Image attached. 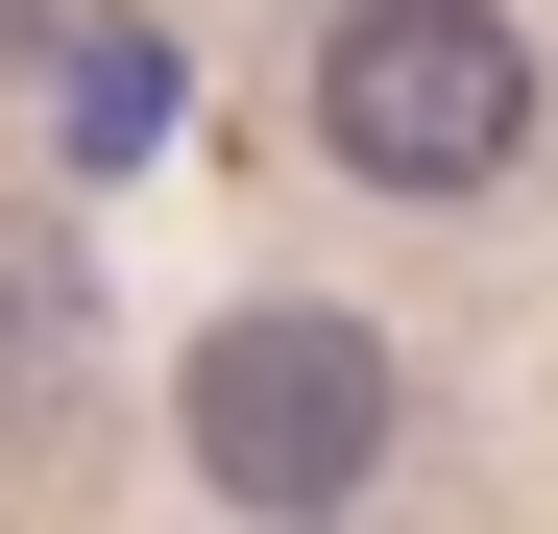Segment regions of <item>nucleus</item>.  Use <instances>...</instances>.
I'll list each match as a JSON object with an SVG mask.
<instances>
[{"label":"nucleus","instance_id":"423d86ee","mask_svg":"<svg viewBox=\"0 0 558 534\" xmlns=\"http://www.w3.org/2000/svg\"><path fill=\"white\" fill-rule=\"evenodd\" d=\"M316 534H340V510H316Z\"/></svg>","mask_w":558,"mask_h":534},{"label":"nucleus","instance_id":"20e7f679","mask_svg":"<svg viewBox=\"0 0 558 534\" xmlns=\"http://www.w3.org/2000/svg\"><path fill=\"white\" fill-rule=\"evenodd\" d=\"M49 98H73V146H146V122H170V49L98 25V49H49Z\"/></svg>","mask_w":558,"mask_h":534},{"label":"nucleus","instance_id":"f257e3e1","mask_svg":"<svg viewBox=\"0 0 558 534\" xmlns=\"http://www.w3.org/2000/svg\"><path fill=\"white\" fill-rule=\"evenodd\" d=\"M316 146L364 170V195H510L534 170V25L510 0H340Z\"/></svg>","mask_w":558,"mask_h":534},{"label":"nucleus","instance_id":"39448f33","mask_svg":"<svg viewBox=\"0 0 558 534\" xmlns=\"http://www.w3.org/2000/svg\"><path fill=\"white\" fill-rule=\"evenodd\" d=\"M122 0H0V73H49V49H98Z\"/></svg>","mask_w":558,"mask_h":534},{"label":"nucleus","instance_id":"7ed1b4c3","mask_svg":"<svg viewBox=\"0 0 558 534\" xmlns=\"http://www.w3.org/2000/svg\"><path fill=\"white\" fill-rule=\"evenodd\" d=\"M73 365H98V267L0 195V437H49V413H73Z\"/></svg>","mask_w":558,"mask_h":534},{"label":"nucleus","instance_id":"f03ea898","mask_svg":"<svg viewBox=\"0 0 558 534\" xmlns=\"http://www.w3.org/2000/svg\"><path fill=\"white\" fill-rule=\"evenodd\" d=\"M364 462H389V340H364V316H219L195 340V486L219 510H267V534H316Z\"/></svg>","mask_w":558,"mask_h":534}]
</instances>
